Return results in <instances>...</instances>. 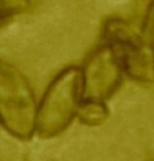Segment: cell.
Wrapping results in <instances>:
<instances>
[{
    "label": "cell",
    "instance_id": "1",
    "mask_svg": "<svg viewBox=\"0 0 154 161\" xmlns=\"http://www.w3.org/2000/svg\"><path fill=\"white\" fill-rule=\"evenodd\" d=\"M38 106L24 74L0 60V125L14 137L29 140L36 130Z\"/></svg>",
    "mask_w": 154,
    "mask_h": 161
},
{
    "label": "cell",
    "instance_id": "7",
    "mask_svg": "<svg viewBox=\"0 0 154 161\" xmlns=\"http://www.w3.org/2000/svg\"><path fill=\"white\" fill-rule=\"evenodd\" d=\"M29 5V0H0V20L24 13Z\"/></svg>",
    "mask_w": 154,
    "mask_h": 161
},
{
    "label": "cell",
    "instance_id": "3",
    "mask_svg": "<svg viewBox=\"0 0 154 161\" xmlns=\"http://www.w3.org/2000/svg\"><path fill=\"white\" fill-rule=\"evenodd\" d=\"M101 42L114 50L129 78L144 84L154 83V54L133 24L121 18H109L103 25Z\"/></svg>",
    "mask_w": 154,
    "mask_h": 161
},
{
    "label": "cell",
    "instance_id": "6",
    "mask_svg": "<svg viewBox=\"0 0 154 161\" xmlns=\"http://www.w3.org/2000/svg\"><path fill=\"white\" fill-rule=\"evenodd\" d=\"M141 34L154 54V0H149L143 18Z\"/></svg>",
    "mask_w": 154,
    "mask_h": 161
},
{
    "label": "cell",
    "instance_id": "4",
    "mask_svg": "<svg viewBox=\"0 0 154 161\" xmlns=\"http://www.w3.org/2000/svg\"><path fill=\"white\" fill-rule=\"evenodd\" d=\"M124 69L114 50L101 42L81 67V102H104L119 88Z\"/></svg>",
    "mask_w": 154,
    "mask_h": 161
},
{
    "label": "cell",
    "instance_id": "2",
    "mask_svg": "<svg viewBox=\"0 0 154 161\" xmlns=\"http://www.w3.org/2000/svg\"><path fill=\"white\" fill-rule=\"evenodd\" d=\"M81 104V68L68 67L48 87L38 108L36 130L41 137L61 133L78 116Z\"/></svg>",
    "mask_w": 154,
    "mask_h": 161
},
{
    "label": "cell",
    "instance_id": "5",
    "mask_svg": "<svg viewBox=\"0 0 154 161\" xmlns=\"http://www.w3.org/2000/svg\"><path fill=\"white\" fill-rule=\"evenodd\" d=\"M109 114V111L104 102H81L78 116L80 122L88 126H98L103 123Z\"/></svg>",
    "mask_w": 154,
    "mask_h": 161
}]
</instances>
